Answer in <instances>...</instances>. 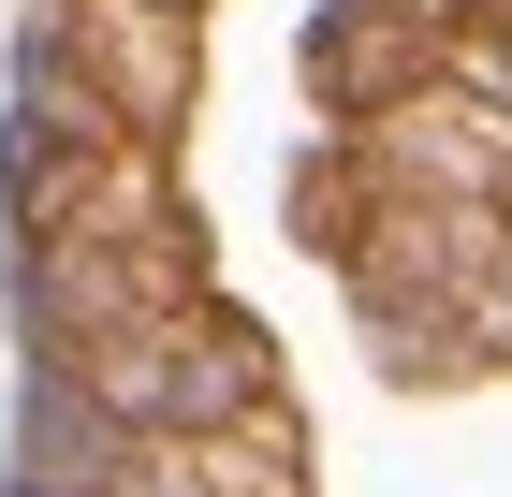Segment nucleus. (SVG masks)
Segmentation results:
<instances>
[{"mask_svg":"<svg viewBox=\"0 0 512 497\" xmlns=\"http://www.w3.org/2000/svg\"><path fill=\"white\" fill-rule=\"evenodd\" d=\"M454 74V30H439V15H410V0H352V15H322V44H308V88L337 117H395L410 103V88H439Z\"/></svg>","mask_w":512,"mask_h":497,"instance_id":"nucleus-5","label":"nucleus"},{"mask_svg":"<svg viewBox=\"0 0 512 497\" xmlns=\"http://www.w3.org/2000/svg\"><path fill=\"white\" fill-rule=\"evenodd\" d=\"M44 44L88 74V103L118 117L132 147H161V132L191 117L205 44H191V15H176V0H59V15H44Z\"/></svg>","mask_w":512,"mask_h":497,"instance_id":"nucleus-3","label":"nucleus"},{"mask_svg":"<svg viewBox=\"0 0 512 497\" xmlns=\"http://www.w3.org/2000/svg\"><path fill=\"white\" fill-rule=\"evenodd\" d=\"M483 337H512V220H498V293H483Z\"/></svg>","mask_w":512,"mask_h":497,"instance_id":"nucleus-7","label":"nucleus"},{"mask_svg":"<svg viewBox=\"0 0 512 497\" xmlns=\"http://www.w3.org/2000/svg\"><path fill=\"white\" fill-rule=\"evenodd\" d=\"M366 191L381 205H469V220H512V103H483V88H410L395 117H366L352 132Z\"/></svg>","mask_w":512,"mask_h":497,"instance_id":"nucleus-2","label":"nucleus"},{"mask_svg":"<svg viewBox=\"0 0 512 497\" xmlns=\"http://www.w3.org/2000/svg\"><path fill=\"white\" fill-rule=\"evenodd\" d=\"M44 381L74 395L88 424H118V439H220V424L278 410V351L249 337L235 307H161V322H132V337L59 351Z\"/></svg>","mask_w":512,"mask_h":497,"instance_id":"nucleus-1","label":"nucleus"},{"mask_svg":"<svg viewBox=\"0 0 512 497\" xmlns=\"http://www.w3.org/2000/svg\"><path fill=\"white\" fill-rule=\"evenodd\" d=\"M103 497H220L191 468V439H118V468H103Z\"/></svg>","mask_w":512,"mask_h":497,"instance_id":"nucleus-6","label":"nucleus"},{"mask_svg":"<svg viewBox=\"0 0 512 497\" xmlns=\"http://www.w3.org/2000/svg\"><path fill=\"white\" fill-rule=\"evenodd\" d=\"M15 293H30V337H44V366H59V351L132 337L161 307H205V234H176V249H30Z\"/></svg>","mask_w":512,"mask_h":497,"instance_id":"nucleus-4","label":"nucleus"},{"mask_svg":"<svg viewBox=\"0 0 512 497\" xmlns=\"http://www.w3.org/2000/svg\"><path fill=\"white\" fill-rule=\"evenodd\" d=\"M176 15H191V0H176Z\"/></svg>","mask_w":512,"mask_h":497,"instance_id":"nucleus-9","label":"nucleus"},{"mask_svg":"<svg viewBox=\"0 0 512 497\" xmlns=\"http://www.w3.org/2000/svg\"><path fill=\"white\" fill-rule=\"evenodd\" d=\"M410 15H469V0H410Z\"/></svg>","mask_w":512,"mask_h":497,"instance_id":"nucleus-8","label":"nucleus"}]
</instances>
